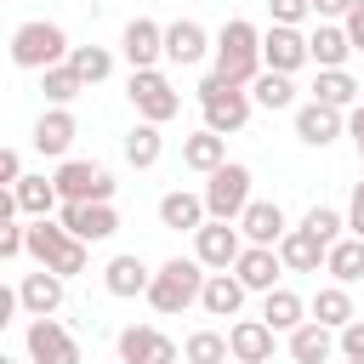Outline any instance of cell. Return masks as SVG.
Segmentation results:
<instances>
[{"instance_id": "15", "label": "cell", "mask_w": 364, "mask_h": 364, "mask_svg": "<svg viewBox=\"0 0 364 364\" xmlns=\"http://www.w3.org/2000/svg\"><path fill=\"white\" fill-rule=\"evenodd\" d=\"M119 51H125L131 68H154V63L165 57V28H159L154 17H131L125 34H119Z\"/></svg>"}, {"instance_id": "24", "label": "cell", "mask_w": 364, "mask_h": 364, "mask_svg": "<svg viewBox=\"0 0 364 364\" xmlns=\"http://www.w3.org/2000/svg\"><path fill=\"white\" fill-rule=\"evenodd\" d=\"M199 307L210 313V318H239V307H245V284L222 267V273H205V284H199Z\"/></svg>"}, {"instance_id": "51", "label": "cell", "mask_w": 364, "mask_h": 364, "mask_svg": "<svg viewBox=\"0 0 364 364\" xmlns=\"http://www.w3.org/2000/svg\"><path fill=\"white\" fill-rule=\"evenodd\" d=\"M0 364H11V358H0Z\"/></svg>"}, {"instance_id": "23", "label": "cell", "mask_w": 364, "mask_h": 364, "mask_svg": "<svg viewBox=\"0 0 364 364\" xmlns=\"http://www.w3.org/2000/svg\"><path fill=\"white\" fill-rule=\"evenodd\" d=\"M17 307H23L28 318H46V313H57V307H63V279H57L51 267L28 273V279L17 284Z\"/></svg>"}, {"instance_id": "29", "label": "cell", "mask_w": 364, "mask_h": 364, "mask_svg": "<svg viewBox=\"0 0 364 364\" xmlns=\"http://www.w3.org/2000/svg\"><path fill=\"white\" fill-rule=\"evenodd\" d=\"M324 273L336 279V284H358L364 279V239H336V245H324Z\"/></svg>"}, {"instance_id": "45", "label": "cell", "mask_w": 364, "mask_h": 364, "mask_svg": "<svg viewBox=\"0 0 364 364\" xmlns=\"http://www.w3.org/2000/svg\"><path fill=\"white\" fill-rule=\"evenodd\" d=\"M17 176H23V159H17L11 148H0V188H11Z\"/></svg>"}, {"instance_id": "34", "label": "cell", "mask_w": 364, "mask_h": 364, "mask_svg": "<svg viewBox=\"0 0 364 364\" xmlns=\"http://www.w3.org/2000/svg\"><path fill=\"white\" fill-rule=\"evenodd\" d=\"M74 74H80V85H97V80H108L114 74V51L108 46H68V57H63Z\"/></svg>"}, {"instance_id": "13", "label": "cell", "mask_w": 364, "mask_h": 364, "mask_svg": "<svg viewBox=\"0 0 364 364\" xmlns=\"http://www.w3.org/2000/svg\"><path fill=\"white\" fill-rule=\"evenodd\" d=\"M301 63H307V34L273 23V28L262 34V68H273V74H296Z\"/></svg>"}, {"instance_id": "42", "label": "cell", "mask_w": 364, "mask_h": 364, "mask_svg": "<svg viewBox=\"0 0 364 364\" xmlns=\"http://www.w3.org/2000/svg\"><path fill=\"white\" fill-rule=\"evenodd\" d=\"M267 11H273V23H284V28H296V23H301V17L313 11V6H307V0H267Z\"/></svg>"}, {"instance_id": "49", "label": "cell", "mask_w": 364, "mask_h": 364, "mask_svg": "<svg viewBox=\"0 0 364 364\" xmlns=\"http://www.w3.org/2000/svg\"><path fill=\"white\" fill-rule=\"evenodd\" d=\"M17 216V199H11V188H0V222H11Z\"/></svg>"}, {"instance_id": "1", "label": "cell", "mask_w": 364, "mask_h": 364, "mask_svg": "<svg viewBox=\"0 0 364 364\" xmlns=\"http://www.w3.org/2000/svg\"><path fill=\"white\" fill-rule=\"evenodd\" d=\"M210 57H216L210 74H222V80H233V85H250V80L262 74V34H256V23L228 17V23L216 28V40H210Z\"/></svg>"}, {"instance_id": "5", "label": "cell", "mask_w": 364, "mask_h": 364, "mask_svg": "<svg viewBox=\"0 0 364 364\" xmlns=\"http://www.w3.org/2000/svg\"><path fill=\"white\" fill-rule=\"evenodd\" d=\"M68 57V34L57 28V23H46V17H28V23H17L11 28V63L17 68H51V63H63Z\"/></svg>"}, {"instance_id": "39", "label": "cell", "mask_w": 364, "mask_h": 364, "mask_svg": "<svg viewBox=\"0 0 364 364\" xmlns=\"http://www.w3.org/2000/svg\"><path fill=\"white\" fill-rule=\"evenodd\" d=\"M301 228H307V233H313V239H318V245H336V239H341V228H347V222H341V210H330V205H313V210H307V216H301Z\"/></svg>"}, {"instance_id": "9", "label": "cell", "mask_w": 364, "mask_h": 364, "mask_svg": "<svg viewBox=\"0 0 364 364\" xmlns=\"http://www.w3.org/2000/svg\"><path fill=\"white\" fill-rule=\"evenodd\" d=\"M57 222H63L80 245H97V239H114V233H119V216H114L108 199H80V205L63 199V205H57Z\"/></svg>"}, {"instance_id": "16", "label": "cell", "mask_w": 364, "mask_h": 364, "mask_svg": "<svg viewBox=\"0 0 364 364\" xmlns=\"http://www.w3.org/2000/svg\"><path fill=\"white\" fill-rule=\"evenodd\" d=\"M341 131H347L341 108H324V102H313V97H307V102L296 108V136H301L307 148H330V142H336Z\"/></svg>"}, {"instance_id": "32", "label": "cell", "mask_w": 364, "mask_h": 364, "mask_svg": "<svg viewBox=\"0 0 364 364\" xmlns=\"http://www.w3.org/2000/svg\"><path fill=\"white\" fill-rule=\"evenodd\" d=\"M159 154H165L159 125H154V119H136V125L125 131V159H131L136 171H148V165H159Z\"/></svg>"}, {"instance_id": "25", "label": "cell", "mask_w": 364, "mask_h": 364, "mask_svg": "<svg viewBox=\"0 0 364 364\" xmlns=\"http://www.w3.org/2000/svg\"><path fill=\"white\" fill-rule=\"evenodd\" d=\"M199 222H205V199H199V193L171 188V193L159 199V228H171V233H193Z\"/></svg>"}, {"instance_id": "46", "label": "cell", "mask_w": 364, "mask_h": 364, "mask_svg": "<svg viewBox=\"0 0 364 364\" xmlns=\"http://www.w3.org/2000/svg\"><path fill=\"white\" fill-rule=\"evenodd\" d=\"M341 222H347V233H353V239H364V199H353Z\"/></svg>"}, {"instance_id": "50", "label": "cell", "mask_w": 364, "mask_h": 364, "mask_svg": "<svg viewBox=\"0 0 364 364\" xmlns=\"http://www.w3.org/2000/svg\"><path fill=\"white\" fill-rule=\"evenodd\" d=\"M353 199H364V182H358V188H353Z\"/></svg>"}, {"instance_id": "41", "label": "cell", "mask_w": 364, "mask_h": 364, "mask_svg": "<svg viewBox=\"0 0 364 364\" xmlns=\"http://www.w3.org/2000/svg\"><path fill=\"white\" fill-rule=\"evenodd\" d=\"M341 34H347L353 51H364V0H353V6L341 11Z\"/></svg>"}, {"instance_id": "20", "label": "cell", "mask_w": 364, "mask_h": 364, "mask_svg": "<svg viewBox=\"0 0 364 364\" xmlns=\"http://www.w3.org/2000/svg\"><path fill=\"white\" fill-rule=\"evenodd\" d=\"M273 250H279V267H284V273H318V267H324V245H318L307 228H284Z\"/></svg>"}, {"instance_id": "31", "label": "cell", "mask_w": 364, "mask_h": 364, "mask_svg": "<svg viewBox=\"0 0 364 364\" xmlns=\"http://www.w3.org/2000/svg\"><path fill=\"white\" fill-rule=\"evenodd\" d=\"M313 102H324V108H353V102H358V80H353L347 68H318Z\"/></svg>"}, {"instance_id": "27", "label": "cell", "mask_w": 364, "mask_h": 364, "mask_svg": "<svg viewBox=\"0 0 364 364\" xmlns=\"http://www.w3.org/2000/svg\"><path fill=\"white\" fill-rule=\"evenodd\" d=\"M148 267H142V256H114L108 267H102V284H108V296H119V301H131V296H142L148 290Z\"/></svg>"}, {"instance_id": "18", "label": "cell", "mask_w": 364, "mask_h": 364, "mask_svg": "<svg viewBox=\"0 0 364 364\" xmlns=\"http://www.w3.org/2000/svg\"><path fill=\"white\" fill-rule=\"evenodd\" d=\"M205 57H210V34H205L193 17H176V23L165 28V63L193 68V63H205Z\"/></svg>"}, {"instance_id": "19", "label": "cell", "mask_w": 364, "mask_h": 364, "mask_svg": "<svg viewBox=\"0 0 364 364\" xmlns=\"http://www.w3.org/2000/svg\"><path fill=\"white\" fill-rule=\"evenodd\" d=\"M233 228H239L250 245H279V233H284L290 222H284V210H279L273 199H250V205L233 216Z\"/></svg>"}, {"instance_id": "3", "label": "cell", "mask_w": 364, "mask_h": 364, "mask_svg": "<svg viewBox=\"0 0 364 364\" xmlns=\"http://www.w3.org/2000/svg\"><path fill=\"white\" fill-rule=\"evenodd\" d=\"M199 284H205V267L193 262V256H171V262H159L154 267V279H148V307L154 313H188L193 301H199Z\"/></svg>"}, {"instance_id": "43", "label": "cell", "mask_w": 364, "mask_h": 364, "mask_svg": "<svg viewBox=\"0 0 364 364\" xmlns=\"http://www.w3.org/2000/svg\"><path fill=\"white\" fill-rule=\"evenodd\" d=\"M11 256H23V228H17V216L0 222V262H11Z\"/></svg>"}, {"instance_id": "36", "label": "cell", "mask_w": 364, "mask_h": 364, "mask_svg": "<svg viewBox=\"0 0 364 364\" xmlns=\"http://www.w3.org/2000/svg\"><path fill=\"white\" fill-rule=\"evenodd\" d=\"M40 91H46V102H51V108H68L85 85H80V74H74L68 63H51V68H40Z\"/></svg>"}, {"instance_id": "26", "label": "cell", "mask_w": 364, "mask_h": 364, "mask_svg": "<svg viewBox=\"0 0 364 364\" xmlns=\"http://www.w3.org/2000/svg\"><path fill=\"white\" fill-rule=\"evenodd\" d=\"M347 57H353V46H347L341 23H318V28L307 34V63H318V68H347Z\"/></svg>"}, {"instance_id": "12", "label": "cell", "mask_w": 364, "mask_h": 364, "mask_svg": "<svg viewBox=\"0 0 364 364\" xmlns=\"http://www.w3.org/2000/svg\"><path fill=\"white\" fill-rule=\"evenodd\" d=\"M28 364H80V341L46 313L28 324Z\"/></svg>"}, {"instance_id": "38", "label": "cell", "mask_w": 364, "mask_h": 364, "mask_svg": "<svg viewBox=\"0 0 364 364\" xmlns=\"http://www.w3.org/2000/svg\"><path fill=\"white\" fill-rule=\"evenodd\" d=\"M182 358L188 364H228V336L222 330H193L182 341Z\"/></svg>"}, {"instance_id": "33", "label": "cell", "mask_w": 364, "mask_h": 364, "mask_svg": "<svg viewBox=\"0 0 364 364\" xmlns=\"http://www.w3.org/2000/svg\"><path fill=\"white\" fill-rule=\"evenodd\" d=\"M11 199H17V210L23 216H51L63 199H57V188L46 182V176H17L11 182Z\"/></svg>"}, {"instance_id": "30", "label": "cell", "mask_w": 364, "mask_h": 364, "mask_svg": "<svg viewBox=\"0 0 364 364\" xmlns=\"http://www.w3.org/2000/svg\"><path fill=\"white\" fill-rule=\"evenodd\" d=\"M228 159V136H216V131H193V136H182V165L188 171H216Z\"/></svg>"}, {"instance_id": "48", "label": "cell", "mask_w": 364, "mask_h": 364, "mask_svg": "<svg viewBox=\"0 0 364 364\" xmlns=\"http://www.w3.org/2000/svg\"><path fill=\"white\" fill-rule=\"evenodd\" d=\"M307 6H313V11H318V17H341V11H347V6H353V0H307Z\"/></svg>"}, {"instance_id": "47", "label": "cell", "mask_w": 364, "mask_h": 364, "mask_svg": "<svg viewBox=\"0 0 364 364\" xmlns=\"http://www.w3.org/2000/svg\"><path fill=\"white\" fill-rule=\"evenodd\" d=\"M11 318H17V290H11V284H0V330H6Z\"/></svg>"}, {"instance_id": "52", "label": "cell", "mask_w": 364, "mask_h": 364, "mask_svg": "<svg viewBox=\"0 0 364 364\" xmlns=\"http://www.w3.org/2000/svg\"><path fill=\"white\" fill-rule=\"evenodd\" d=\"M347 364H353V358H347Z\"/></svg>"}, {"instance_id": "7", "label": "cell", "mask_w": 364, "mask_h": 364, "mask_svg": "<svg viewBox=\"0 0 364 364\" xmlns=\"http://www.w3.org/2000/svg\"><path fill=\"white\" fill-rule=\"evenodd\" d=\"M125 97H131L136 119H154V125H165V119H176V114H182V91H176L159 68H131Z\"/></svg>"}, {"instance_id": "44", "label": "cell", "mask_w": 364, "mask_h": 364, "mask_svg": "<svg viewBox=\"0 0 364 364\" xmlns=\"http://www.w3.org/2000/svg\"><path fill=\"white\" fill-rule=\"evenodd\" d=\"M347 136H353V148H358V159H364V102L347 108Z\"/></svg>"}, {"instance_id": "4", "label": "cell", "mask_w": 364, "mask_h": 364, "mask_svg": "<svg viewBox=\"0 0 364 364\" xmlns=\"http://www.w3.org/2000/svg\"><path fill=\"white\" fill-rule=\"evenodd\" d=\"M199 108H205V131H216V136H233V131H245V119H250V91L245 85H233V80H222V74H205L199 80Z\"/></svg>"}, {"instance_id": "6", "label": "cell", "mask_w": 364, "mask_h": 364, "mask_svg": "<svg viewBox=\"0 0 364 364\" xmlns=\"http://www.w3.org/2000/svg\"><path fill=\"white\" fill-rule=\"evenodd\" d=\"M205 216H216V222H233L245 205H250V165H239V159H222L216 171H205Z\"/></svg>"}, {"instance_id": "35", "label": "cell", "mask_w": 364, "mask_h": 364, "mask_svg": "<svg viewBox=\"0 0 364 364\" xmlns=\"http://www.w3.org/2000/svg\"><path fill=\"white\" fill-rule=\"evenodd\" d=\"M324 330H341L347 318H353V296H347V284H324L318 296H313V307H307Z\"/></svg>"}, {"instance_id": "21", "label": "cell", "mask_w": 364, "mask_h": 364, "mask_svg": "<svg viewBox=\"0 0 364 364\" xmlns=\"http://www.w3.org/2000/svg\"><path fill=\"white\" fill-rule=\"evenodd\" d=\"M290 336V364H330L336 358V330H324L318 318H301Z\"/></svg>"}, {"instance_id": "17", "label": "cell", "mask_w": 364, "mask_h": 364, "mask_svg": "<svg viewBox=\"0 0 364 364\" xmlns=\"http://www.w3.org/2000/svg\"><path fill=\"white\" fill-rule=\"evenodd\" d=\"M273 336H279V330H267L262 318H239V324H228V358H239V364H267V358H273Z\"/></svg>"}, {"instance_id": "10", "label": "cell", "mask_w": 364, "mask_h": 364, "mask_svg": "<svg viewBox=\"0 0 364 364\" xmlns=\"http://www.w3.org/2000/svg\"><path fill=\"white\" fill-rule=\"evenodd\" d=\"M239 245H245V239H239V228H233V222L205 216V222L193 228V262H199V267H216V273H222V267H233Z\"/></svg>"}, {"instance_id": "14", "label": "cell", "mask_w": 364, "mask_h": 364, "mask_svg": "<svg viewBox=\"0 0 364 364\" xmlns=\"http://www.w3.org/2000/svg\"><path fill=\"white\" fill-rule=\"evenodd\" d=\"M279 250L273 245H239V256H233V279L245 284V296L250 290H273L279 284Z\"/></svg>"}, {"instance_id": "22", "label": "cell", "mask_w": 364, "mask_h": 364, "mask_svg": "<svg viewBox=\"0 0 364 364\" xmlns=\"http://www.w3.org/2000/svg\"><path fill=\"white\" fill-rule=\"evenodd\" d=\"M74 136H80V125H74L68 108H46V114L34 119V148H40L46 159H63V154L74 148Z\"/></svg>"}, {"instance_id": "37", "label": "cell", "mask_w": 364, "mask_h": 364, "mask_svg": "<svg viewBox=\"0 0 364 364\" xmlns=\"http://www.w3.org/2000/svg\"><path fill=\"white\" fill-rule=\"evenodd\" d=\"M250 102H256V108H290V102H296V85H290V74H273V68H262V74L250 80Z\"/></svg>"}, {"instance_id": "40", "label": "cell", "mask_w": 364, "mask_h": 364, "mask_svg": "<svg viewBox=\"0 0 364 364\" xmlns=\"http://www.w3.org/2000/svg\"><path fill=\"white\" fill-rule=\"evenodd\" d=\"M336 353H341V358H353V364H364V318H358V313L336 330Z\"/></svg>"}, {"instance_id": "11", "label": "cell", "mask_w": 364, "mask_h": 364, "mask_svg": "<svg viewBox=\"0 0 364 364\" xmlns=\"http://www.w3.org/2000/svg\"><path fill=\"white\" fill-rule=\"evenodd\" d=\"M114 347H119V364H176V341L154 324H125Z\"/></svg>"}, {"instance_id": "2", "label": "cell", "mask_w": 364, "mask_h": 364, "mask_svg": "<svg viewBox=\"0 0 364 364\" xmlns=\"http://www.w3.org/2000/svg\"><path fill=\"white\" fill-rule=\"evenodd\" d=\"M23 256H34L40 267H51L57 279L85 273V262H91V250H85L63 222H51V216H34V222L23 228Z\"/></svg>"}, {"instance_id": "8", "label": "cell", "mask_w": 364, "mask_h": 364, "mask_svg": "<svg viewBox=\"0 0 364 364\" xmlns=\"http://www.w3.org/2000/svg\"><path fill=\"white\" fill-rule=\"evenodd\" d=\"M51 188H57V199H74V205L80 199H114V171L97 159H63Z\"/></svg>"}, {"instance_id": "28", "label": "cell", "mask_w": 364, "mask_h": 364, "mask_svg": "<svg viewBox=\"0 0 364 364\" xmlns=\"http://www.w3.org/2000/svg\"><path fill=\"white\" fill-rule=\"evenodd\" d=\"M301 318H307V301H301L296 290H284V284L262 290V324H267V330H296Z\"/></svg>"}]
</instances>
